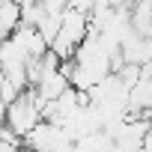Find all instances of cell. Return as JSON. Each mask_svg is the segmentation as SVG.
Returning <instances> with one entry per match:
<instances>
[{
    "label": "cell",
    "instance_id": "1",
    "mask_svg": "<svg viewBox=\"0 0 152 152\" xmlns=\"http://www.w3.org/2000/svg\"><path fill=\"white\" fill-rule=\"evenodd\" d=\"M3 122L21 137V143H24V134H30V131L42 122V102H39V96H36L33 87H24V90L6 104Z\"/></svg>",
    "mask_w": 152,
    "mask_h": 152
}]
</instances>
